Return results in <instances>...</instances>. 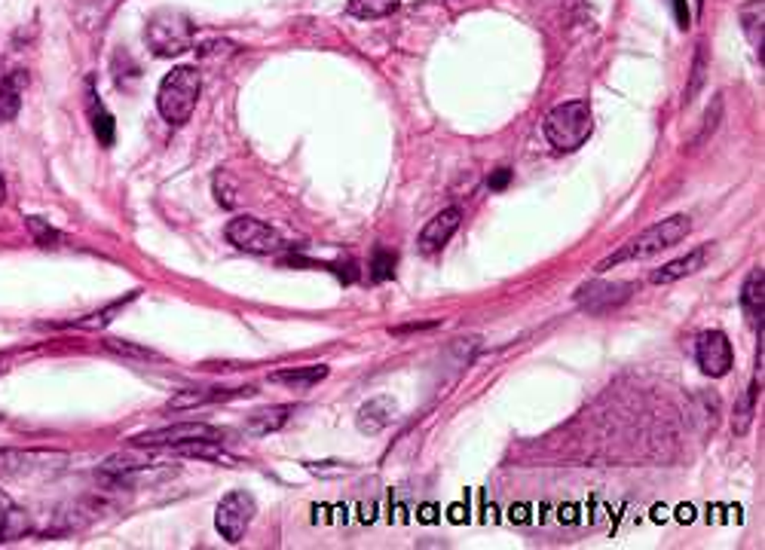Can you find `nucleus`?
<instances>
[{
	"mask_svg": "<svg viewBox=\"0 0 765 550\" xmlns=\"http://www.w3.org/2000/svg\"><path fill=\"white\" fill-rule=\"evenodd\" d=\"M28 77L21 71H13L10 77L0 83V123L13 120L19 114V101H21V89H25Z\"/></svg>",
	"mask_w": 765,
	"mask_h": 550,
	"instance_id": "a211bd4d",
	"label": "nucleus"
},
{
	"mask_svg": "<svg viewBox=\"0 0 765 550\" xmlns=\"http://www.w3.org/2000/svg\"><path fill=\"white\" fill-rule=\"evenodd\" d=\"M741 300H744V309L762 321V303H765V273H762V267H756L753 273L747 275L744 291H741Z\"/></svg>",
	"mask_w": 765,
	"mask_h": 550,
	"instance_id": "aec40b11",
	"label": "nucleus"
},
{
	"mask_svg": "<svg viewBox=\"0 0 765 550\" xmlns=\"http://www.w3.org/2000/svg\"><path fill=\"white\" fill-rule=\"evenodd\" d=\"M221 428L206 422H184V425H166V428H153V431H141V435L132 437V444L144 446V450H153V446H181L191 444V440H215L221 444Z\"/></svg>",
	"mask_w": 765,
	"mask_h": 550,
	"instance_id": "0eeeda50",
	"label": "nucleus"
},
{
	"mask_svg": "<svg viewBox=\"0 0 765 550\" xmlns=\"http://www.w3.org/2000/svg\"><path fill=\"white\" fill-rule=\"evenodd\" d=\"M676 6V21H680V28H689V10H686V0H674Z\"/></svg>",
	"mask_w": 765,
	"mask_h": 550,
	"instance_id": "c85d7f7f",
	"label": "nucleus"
},
{
	"mask_svg": "<svg viewBox=\"0 0 765 550\" xmlns=\"http://www.w3.org/2000/svg\"><path fill=\"white\" fill-rule=\"evenodd\" d=\"M459 220H463V211L459 208H444L441 215H435L420 233V251L422 254L441 251V248L454 239V233L459 230Z\"/></svg>",
	"mask_w": 765,
	"mask_h": 550,
	"instance_id": "9d476101",
	"label": "nucleus"
},
{
	"mask_svg": "<svg viewBox=\"0 0 765 550\" xmlns=\"http://www.w3.org/2000/svg\"><path fill=\"white\" fill-rule=\"evenodd\" d=\"M710 260V245H698L695 251H689L686 257H676V260L665 263L661 269L652 273V284H670V282H680L698 269H704V263Z\"/></svg>",
	"mask_w": 765,
	"mask_h": 550,
	"instance_id": "f8f14e48",
	"label": "nucleus"
},
{
	"mask_svg": "<svg viewBox=\"0 0 765 550\" xmlns=\"http://www.w3.org/2000/svg\"><path fill=\"white\" fill-rule=\"evenodd\" d=\"M28 230L34 233V239H38V245L49 248L53 241H58V233L53 230V226H47L40 217H28Z\"/></svg>",
	"mask_w": 765,
	"mask_h": 550,
	"instance_id": "bb28decb",
	"label": "nucleus"
},
{
	"mask_svg": "<svg viewBox=\"0 0 765 550\" xmlns=\"http://www.w3.org/2000/svg\"><path fill=\"white\" fill-rule=\"evenodd\" d=\"M105 474H114V477H126L132 471H141V468H150V453H144V446L132 444V450L126 453H116L105 461Z\"/></svg>",
	"mask_w": 765,
	"mask_h": 550,
	"instance_id": "f3484780",
	"label": "nucleus"
},
{
	"mask_svg": "<svg viewBox=\"0 0 765 550\" xmlns=\"http://www.w3.org/2000/svg\"><path fill=\"white\" fill-rule=\"evenodd\" d=\"M135 300V293H129L126 300H120V303H111L107 306V309H101V312H92V315H86V318H80V321H74V327H80V330H101V327H107L114 321V315H120L123 312V306L126 303H132Z\"/></svg>",
	"mask_w": 765,
	"mask_h": 550,
	"instance_id": "4be33fe9",
	"label": "nucleus"
},
{
	"mask_svg": "<svg viewBox=\"0 0 765 550\" xmlns=\"http://www.w3.org/2000/svg\"><path fill=\"white\" fill-rule=\"evenodd\" d=\"M144 40L157 55L172 58L181 55L193 47V25L184 13L178 10H159L153 13L148 21V31H144Z\"/></svg>",
	"mask_w": 765,
	"mask_h": 550,
	"instance_id": "20e7f679",
	"label": "nucleus"
},
{
	"mask_svg": "<svg viewBox=\"0 0 765 550\" xmlns=\"http://www.w3.org/2000/svg\"><path fill=\"white\" fill-rule=\"evenodd\" d=\"M202 92V77L196 68H174L169 77L159 83L157 92V107L159 116L172 126H181V123L191 120V114L196 110V101H200Z\"/></svg>",
	"mask_w": 765,
	"mask_h": 550,
	"instance_id": "f03ea898",
	"label": "nucleus"
},
{
	"mask_svg": "<svg viewBox=\"0 0 765 550\" xmlns=\"http://www.w3.org/2000/svg\"><path fill=\"white\" fill-rule=\"evenodd\" d=\"M254 513H258V504H254V498L249 493H230L215 511V526L221 532V538H227L230 545H239L245 538V532H249Z\"/></svg>",
	"mask_w": 765,
	"mask_h": 550,
	"instance_id": "423d86ee",
	"label": "nucleus"
},
{
	"mask_svg": "<svg viewBox=\"0 0 765 550\" xmlns=\"http://www.w3.org/2000/svg\"><path fill=\"white\" fill-rule=\"evenodd\" d=\"M402 0H349L346 10L353 13L355 19H383L389 13L398 10Z\"/></svg>",
	"mask_w": 765,
	"mask_h": 550,
	"instance_id": "412c9836",
	"label": "nucleus"
},
{
	"mask_svg": "<svg viewBox=\"0 0 765 550\" xmlns=\"http://www.w3.org/2000/svg\"><path fill=\"white\" fill-rule=\"evenodd\" d=\"M392 273H395V254L386 251V248H377L374 260H370V278H374V282H383V278H389Z\"/></svg>",
	"mask_w": 765,
	"mask_h": 550,
	"instance_id": "a878e982",
	"label": "nucleus"
},
{
	"mask_svg": "<svg viewBox=\"0 0 765 550\" xmlns=\"http://www.w3.org/2000/svg\"><path fill=\"white\" fill-rule=\"evenodd\" d=\"M105 346H107V351H114V355L135 358V361H153V358H157V351L141 349V346H135V343H129V340H107Z\"/></svg>",
	"mask_w": 765,
	"mask_h": 550,
	"instance_id": "b1692460",
	"label": "nucleus"
},
{
	"mask_svg": "<svg viewBox=\"0 0 765 550\" xmlns=\"http://www.w3.org/2000/svg\"><path fill=\"white\" fill-rule=\"evenodd\" d=\"M508 181H512V172H508V168H499L497 174H490V181H487V187H490V190H506V187H508Z\"/></svg>",
	"mask_w": 765,
	"mask_h": 550,
	"instance_id": "cd10ccee",
	"label": "nucleus"
},
{
	"mask_svg": "<svg viewBox=\"0 0 765 550\" xmlns=\"http://www.w3.org/2000/svg\"><path fill=\"white\" fill-rule=\"evenodd\" d=\"M591 129L594 123L588 101H566V105H557L545 116V138L551 141V147H557L564 153L579 150L588 141Z\"/></svg>",
	"mask_w": 765,
	"mask_h": 550,
	"instance_id": "7ed1b4c3",
	"label": "nucleus"
},
{
	"mask_svg": "<svg viewBox=\"0 0 765 550\" xmlns=\"http://www.w3.org/2000/svg\"><path fill=\"white\" fill-rule=\"evenodd\" d=\"M392 413H395V401L392 398L368 401L359 410V428L364 431V435H377V431H383L386 425L392 422Z\"/></svg>",
	"mask_w": 765,
	"mask_h": 550,
	"instance_id": "ddd939ff",
	"label": "nucleus"
},
{
	"mask_svg": "<svg viewBox=\"0 0 765 550\" xmlns=\"http://www.w3.org/2000/svg\"><path fill=\"white\" fill-rule=\"evenodd\" d=\"M633 284H625V282H591L585 284V288H579V293H575V300H579V306L585 312H607L612 309V306L625 303V300L631 297Z\"/></svg>",
	"mask_w": 765,
	"mask_h": 550,
	"instance_id": "1a4fd4ad",
	"label": "nucleus"
},
{
	"mask_svg": "<svg viewBox=\"0 0 765 550\" xmlns=\"http://www.w3.org/2000/svg\"><path fill=\"white\" fill-rule=\"evenodd\" d=\"M325 377H327V367L325 364H312V367H294V370L273 373V377H269V383H279V385L294 388V392H303V388L319 385Z\"/></svg>",
	"mask_w": 765,
	"mask_h": 550,
	"instance_id": "2eb2a0df",
	"label": "nucleus"
},
{
	"mask_svg": "<svg viewBox=\"0 0 765 550\" xmlns=\"http://www.w3.org/2000/svg\"><path fill=\"white\" fill-rule=\"evenodd\" d=\"M53 461H64V456H62V453L0 450V477H25L31 471H47Z\"/></svg>",
	"mask_w": 765,
	"mask_h": 550,
	"instance_id": "9b49d317",
	"label": "nucleus"
},
{
	"mask_svg": "<svg viewBox=\"0 0 765 550\" xmlns=\"http://www.w3.org/2000/svg\"><path fill=\"white\" fill-rule=\"evenodd\" d=\"M28 532V513L0 489V535L4 538H21Z\"/></svg>",
	"mask_w": 765,
	"mask_h": 550,
	"instance_id": "dca6fc26",
	"label": "nucleus"
},
{
	"mask_svg": "<svg viewBox=\"0 0 765 550\" xmlns=\"http://www.w3.org/2000/svg\"><path fill=\"white\" fill-rule=\"evenodd\" d=\"M695 358L708 377H726L732 370V343L723 330H704V334H698Z\"/></svg>",
	"mask_w": 765,
	"mask_h": 550,
	"instance_id": "6e6552de",
	"label": "nucleus"
},
{
	"mask_svg": "<svg viewBox=\"0 0 765 550\" xmlns=\"http://www.w3.org/2000/svg\"><path fill=\"white\" fill-rule=\"evenodd\" d=\"M689 233H692V220L686 215H674V217L661 220V224L650 226V230H643L640 236H633L628 245H622V251H616L612 257H607V260H603L597 269L603 273V269L622 267V263H628V260H643V257L661 254L665 248L680 245V241L686 239Z\"/></svg>",
	"mask_w": 765,
	"mask_h": 550,
	"instance_id": "f257e3e1",
	"label": "nucleus"
},
{
	"mask_svg": "<svg viewBox=\"0 0 765 550\" xmlns=\"http://www.w3.org/2000/svg\"><path fill=\"white\" fill-rule=\"evenodd\" d=\"M756 394H760V379H753V385L747 388V394H744V401H741V407H738V413H735V422H732V428H735V435H747V428H750V422H753V407H756Z\"/></svg>",
	"mask_w": 765,
	"mask_h": 550,
	"instance_id": "5701e85b",
	"label": "nucleus"
},
{
	"mask_svg": "<svg viewBox=\"0 0 765 550\" xmlns=\"http://www.w3.org/2000/svg\"><path fill=\"white\" fill-rule=\"evenodd\" d=\"M242 392H254V388H239V392H224V388H184L178 392L174 398L166 403L169 410H191V407H202L208 401H227L233 394H242Z\"/></svg>",
	"mask_w": 765,
	"mask_h": 550,
	"instance_id": "4468645a",
	"label": "nucleus"
},
{
	"mask_svg": "<svg viewBox=\"0 0 765 550\" xmlns=\"http://www.w3.org/2000/svg\"><path fill=\"white\" fill-rule=\"evenodd\" d=\"M291 413H294V407H291V403L260 410V413H254L249 419V431H251V435H273V431H279L282 425L291 419Z\"/></svg>",
	"mask_w": 765,
	"mask_h": 550,
	"instance_id": "6ab92c4d",
	"label": "nucleus"
},
{
	"mask_svg": "<svg viewBox=\"0 0 765 550\" xmlns=\"http://www.w3.org/2000/svg\"><path fill=\"white\" fill-rule=\"evenodd\" d=\"M92 129H96V135H98V141L105 144V147H111L114 144V116L107 114L105 107H96L92 105Z\"/></svg>",
	"mask_w": 765,
	"mask_h": 550,
	"instance_id": "393cba45",
	"label": "nucleus"
},
{
	"mask_svg": "<svg viewBox=\"0 0 765 550\" xmlns=\"http://www.w3.org/2000/svg\"><path fill=\"white\" fill-rule=\"evenodd\" d=\"M227 239H230V245H236L239 251H249V254H276L285 245L273 226H267L264 220H258L251 215L233 217L227 224Z\"/></svg>",
	"mask_w": 765,
	"mask_h": 550,
	"instance_id": "39448f33",
	"label": "nucleus"
},
{
	"mask_svg": "<svg viewBox=\"0 0 765 550\" xmlns=\"http://www.w3.org/2000/svg\"><path fill=\"white\" fill-rule=\"evenodd\" d=\"M0 373H4V361H0Z\"/></svg>",
	"mask_w": 765,
	"mask_h": 550,
	"instance_id": "c756f323",
	"label": "nucleus"
}]
</instances>
